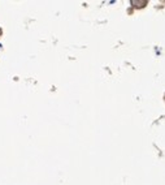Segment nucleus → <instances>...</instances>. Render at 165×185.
I'll list each match as a JSON object with an SVG mask.
<instances>
[{
  "mask_svg": "<svg viewBox=\"0 0 165 185\" xmlns=\"http://www.w3.org/2000/svg\"><path fill=\"white\" fill-rule=\"evenodd\" d=\"M131 4H139V5H137V8H142V7H144V5L147 4V2H135V0H133Z\"/></svg>",
  "mask_w": 165,
  "mask_h": 185,
  "instance_id": "f257e3e1",
  "label": "nucleus"
},
{
  "mask_svg": "<svg viewBox=\"0 0 165 185\" xmlns=\"http://www.w3.org/2000/svg\"><path fill=\"white\" fill-rule=\"evenodd\" d=\"M0 34H2V30H0Z\"/></svg>",
  "mask_w": 165,
  "mask_h": 185,
  "instance_id": "f03ea898",
  "label": "nucleus"
}]
</instances>
